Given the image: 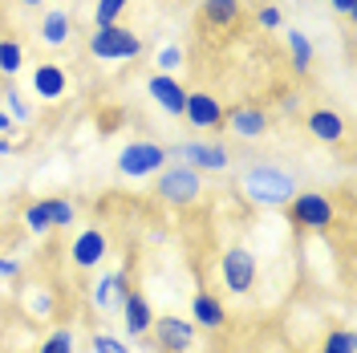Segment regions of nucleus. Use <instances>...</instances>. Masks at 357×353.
I'll list each match as a JSON object with an SVG mask.
<instances>
[{
    "label": "nucleus",
    "mask_w": 357,
    "mask_h": 353,
    "mask_svg": "<svg viewBox=\"0 0 357 353\" xmlns=\"http://www.w3.org/2000/svg\"><path fill=\"white\" fill-rule=\"evenodd\" d=\"M244 195L248 203L256 207H284L292 195H296V179L284 171V167H272V163H260L244 175Z\"/></svg>",
    "instance_id": "obj_1"
},
{
    "label": "nucleus",
    "mask_w": 357,
    "mask_h": 353,
    "mask_svg": "<svg viewBox=\"0 0 357 353\" xmlns=\"http://www.w3.org/2000/svg\"><path fill=\"white\" fill-rule=\"evenodd\" d=\"M89 57H98V61H138L142 57V37L126 24H93Z\"/></svg>",
    "instance_id": "obj_2"
},
{
    "label": "nucleus",
    "mask_w": 357,
    "mask_h": 353,
    "mask_svg": "<svg viewBox=\"0 0 357 353\" xmlns=\"http://www.w3.org/2000/svg\"><path fill=\"white\" fill-rule=\"evenodd\" d=\"M284 207H289V223L301 232H329L337 223V203L325 191H296Z\"/></svg>",
    "instance_id": "obj_3"
},
{
    "label": "nucleus",
    "mask_w": 357,
    "mask_h": 353,
    "mask_svg": "<svg viewBox=\"0 0 357 353\" xmlns=\"http://www.w3.org/2000/svg\"><path fill=\"white\" fill-rule=\"evenodd\" d=\"M203 195V175L195 167H162L158 171V199L167 207H191Z\"/></svg>",
    "instance_id": "obj_4"
},
{
    "label": "nucleus",
    "mask_w": 357,
    "mask_h": 353,
    "mask_svg": "<svg viewBox=\"0 0 357 353\" xmlns=\"http://www.w3.org/2000/svg\"><path fill=\"white\" fill-rule=\"evenodd\" d=\"M220 280L227 292H236V296H248L256 280H260V264H256V256L248 252V248H227L220 256Z\"/></svg>",
    "instance_id": "obj_5"
},
{
    "label": "nucleus",
    "mask_w": 357,
    "mask_h": 353,
    "mask_svg": "<svg viewBox=\"0 0 357 353\" xmlns=\"http://www.w3.org/2000/svg\"><path fill=\"white\" fill-rule=\"evenodd\" d=\"M167 147H158V142H130V147H122V155H118V175L122 179H151L158 175L162 167H167Z\"/></svg>",
    "instance_id": "obj_6"
},
{
    "label": "nucleus",
    "mask_w": 357,
    "mask_h": 353,
    "mask_svg": "<svg viewBox=\"0 0 357 353\" xmlns=\"http://www.w3.org/2000/svg\"><path fill=\"white\" fill-rule=\"evenodd\" d=\"M167 155L183 158V167H195L199 175H207V171H227V167H231V155H227L223 142H199V138H191V142L171 147Z\"/></svg>",
    "instance_id": "obj_7"
},
{
    "label": "nucleus",
    "mask_w": 357,
    "mask_h": 353,
    "mask_svg": "<svg viewBox=\"0 0 357 353\" xmlns=\"http://www.w3.org/2000/svg\"><path fill=\"white\" fill-rule=\"evenodd\" d=\"M151 333H155L158 350L162 353H191V345H195V321L191 317H178V313H162V317H155V325H151Z\"/></svg>",
    "instance_id": "obj_8"
},
{
    "label": "nucleus",
    "mask_w": 357,
    "mask_h": 353,
    "mask_svg": "<svg viewBox=\"0 0 357 353\" xmlns=\"http://www.w3.org/2000/svg\"><path fill=\"white\" fill-rule=\"evenodd\" d=\"M106 256H110V236H106L102 227H82V232L69 240V260H73V268H82V272L102 268Z\"/></svg>",
    "instance_id": "obj_9"
},
{
    "label": "nucleus",
    "mask_w": 357,
    "mask_h": 353,
    "mask_svg": "<svg viewBox=\"0 0 357 353\" xmlns=\"http://www.w3.org/2000/svg\"><path fill=\"white\" fill-rule=\"evenodd\" d=\"M183 118H187L195 130H215V126H223V106H220V98L207 93V89H187Z\"/></svg>",
    "instance_id": "obj_10"
},
{
    "label": "nucleus",
    "mask_w": 357,
    "mask_h": 353,
    "mask_svg": "<svg viewBox=\"0 0 357 353\" xmlns=\"http://www.w3.org/2000/svg\"><path fill=\"white\" fill-rule=\"evenodd\" d=\"M29 82H33V93H37L41 102H61L69 93V73H66V66H57V61H37Z\"/></svg>",
    "instance_id": "obj_11"
},
{
    "label": "nucleus",
    "mask_w": 357,
    "mask_h": 353,
    "mask_svg": "<svg viewBox=\"0 0 357 353\" xmlns=\"http://www.w3.org/2000/svg\"><path fill=\"white\" fill-rule=\"evenodd\" d=\"M146 93L155 98V106L162 114H171V118H183V102H187V89L178 82L175 73H155V77H146Z\"/></svg>",
    "instance_id": "obj_12"
},
{
    "label": "nucleus",
    "mask_w": 357,
    "mask_h": 353,
    "mask_svg": "<svg viewBox=\"0 0 357 353\" xmlns=\"http://www.w3.org/2000/svg\"><path fill=\"white\" fill-rule=\"evenodd\" d=\"M223 122L231 126L236 138H244V142H256V138H264L268 134V114L260 106H231V110H223Z\"/></svg>",
    "instance_id": "obj_13"
},
{
    "label": "nucleus",
    "mask_w": 357,
    "mask_h": 353,
    "mask_svg": "<svg viewBox=\"0 0 357 353\" xmlns=\"http://www.w3.org/2000/svg\"><path fill=\"white\" fill-rule=\"evenodd\" d=\"M126 288H130L126 272H102V276L93 280V288H89V305H93V309L106 317V313H114L118 305H122Z\"/></svg>",
    "instance_id": "obj_14"
},
{
    "label": "nucleus",
    "mask_w": 357,
    "mask_h": 353,
    "mask_svg": "<svg viewBox=\"0 0 357 353\" xmlns=\"http://www.w3.org/2000/svg\"><path fill=\"white\" fill-rule=\"evenodd\" d=\"M305 130H309L317 142H329V147H333V142H341V138L349 134V122L337 110H329V106H317V110L305 114Z\"/></svg>",
    "instance_id": "obj_15"
},
{
    "label": "nucleus",
    "mask_w": 357,
    "mask_h": 353,
    "mask_svg": "<svg viewBox=\"0 0 357 353\" xmlns=\"http://www.w3.org/2000/svg\"><path fill=\"white\" fill-rule=\"evenodd\" d=\"M122 317H126V333L130 337H146L151 333V325H155V309H151V301L142 296V292H134V288H126V296H122Z\"/></svg>",
    "instance_id": "obj_16"
},
{
    "label": "nucleus",
    "mask_w": 357,
    "mask_h": 353,
    "mask_svg": "<svg viewBox=\"0 0 357 353\" xmlns=\"http://www.w3.org/2000/svg\"><path fill=\"white\" fill-rule=\"evenodd\" d=\"M191 321H195V329L220 333L227 325V309H223V301L215 292H195L191 296Z\"/></svg>",
    "instance_id": "obj_17"
},
{
    "label": "nucleus",
    "mask_w": 357,
    "mask_h": 353,
    "mask_svg": "<svg viewBox=\"0 0 357 353\" xmlns=\"http://www.w3.org/2000/svg\"><path fill=\"white\" fill-rule=\"evenodd\" d=\"M41 41L49 45V49H61V45H69V33H73V17H69V8H49L41 17Z\"/></svg>",
    "instance_id": "obj_18"
},
{
    "label": "nucleus",
    "mask_w": 357,
    "mask_h": 353,
    "mask_svg": "<svg viewBox=\"0 0 357 353\" xmlns=\"http://www.w3.org/2000/svg\"><path fill=\"white\" fill-rule=\"evenodd\" d=\"M240 17H244L240 0H203V21L211 29H236Z\"/></svg>",
    "instance_id": "obj_19"
},
{
    "label": "nucleus",
    "mask_w": 357,
    "mask_h": 353,
    "mask_svg": "<svg viewBox=\"0 0 357 353\" xmlns=\"http://www.w3.org/2000/svg\"><path fill=\"white\" fill-rule=\"evenodd\" d=\"M24 69V45L17 37H0V77H17Z\"/></svg>",
    "instance_id": "obj_20"
},
{
    "label": "nucleus",
    "mask_w": 357,
    "mask_h": 353,
    "mask_svg": "<svg viewBox=\"0 0 357 353\" xmlns=\"http://www.w3.org/2000/svg\"><path fill=\"white\" fill-rule=\"evenodd\" d=\"M284 37H289V57H292V66H296V73H309L312 69V41L301 29H289Z\"/></svg>",
    "instance_id": "obj_21"
},
{
    "label": "nucleus",
    "mask_w": 357,
    "mask_h": 353,
    "mask_svg": "<svg viewBox=\"0 0 357 353\" xmlns=\"http://www.w3.org/2000/svg\"><path fill=\"white\" fill-rule=\"evenodd\" d=\"M21 227L24 232H33V236H45V232H53V220H49V203H29L21 211Z\"/></svg>",
    "instance_id": "obj_22"
},
{
    "label": "nucleus",
    "mask_w": 357,
    "mask_h": 353,
    "mask_svg": "<svg viewBox=\"0 0 357 353\" xmlns=\"http://www.w3.org/2000/svg\"><path fill=\"white\" fill-rule=\"evenodd\" d=\"M37 353H77V341H73L69 329H53L41 345H37Z\"/></svg>",
    "instance_id": "obj_23"
},
{
    "label": "nucleus",
    "mask_w": 357,
    "mask_h": 353,
    "mask_svg": "<svg viewBox=\"0 0 357 353\" xmlns=\"http://www.w3.org/2000/svg\"><path fill=\"white\" fill-rule=\"evenodd\" d=\"M321 353H357V341L349 329H329L321 341Z\"/></svg>",
    "instance_id": "obj_24"
},
{
    "label": "nucleus",
    "mask_w": 357,
    "mask_h": 353,
    "mask_svg": "<svg viewBox=\"0 0 357 353\" xmlns=\"http://www.w3.org/2000/svg\"><path fill=\"white\" fill-rule=\"evenodd\" d=\"M49 203V220H53V232L57 227H73V220H77V207L69 203V199H45Z\"/></svg>",
    "instance_id": "obj_25"
},
{
    "label": "nucleus",
    "mask_w": 357,
    "mask_h": 353,
    "mask_svg": "<svg viewBox=\"0 0 357 353\" xmlns=\"http://www.w3.org/2000/svg\"><path fill=\"white\" fill-rule=\"evenodd\" d=\"M4 106L13 114V122H29V118H33V106L24 102V93L17 86H4Z\"/></svg>",
    "instance_id": "obj_26"
},
{
    "label": "nucleus",
    "mask_w": 357,
    "mask_h": 353,
    "mask_svg": "<svg viewBox=\"0 0 357 353\" xmlns=\"http://www.w3.org/2000/svg\"><path fill=\"white\" fill-rule=\"evenodd\" d=\"M130 0H98L93 4V24H118V17L126 13Z\"/></svg>",
    "instance_id": "obj_27"
},
{
    "label": "nucleus",
    "mask_w": 357,
    "mask_h": 353,
    "mask_svg": "<svg viewBox=\"0 0 357 353\" xmlns=\"http://www.w3.org/2000/svg\"><path fill=\"white\" fill-rule=\"evenodd\" d=\"M155 66L158 73H175V69H183V49L178 45H162L155 53Z\"/></svg>",
    "instance_id": "obj_28"
},
{
    "label": "nucleus",
    "mask_w": 357,
    "mask_h": 353,
    "mask_svg": "<svg viewBox=\"0 0 357 353\" xmlns=\"http://www.w3.org/2000/svg\"><path fill=\"white\" fill-rule=\"evenodd\" d=\"M89 345H93V353H130L126 350V341H118L114 333H93Z\"/></svg>",
    "instance_id": "obj_29"
},
{
    "label": "nucleus",
    "mask_w": 357,
    "mask_h": 353,
    "mask_svg": "<svg viewBox=\"0 0 357 353\" xmlns=\"http://www.w3.org/2000/svg\"><path fill=\"white\" fill-rule=\"evenodd\" d=\"M256 24H260V29H268V33H272V29H280V24H284V13H280L276 4H264V8L256 13Z\"/></svg>",
    "instance_id": "obj_30"
},
{
    "label": "nucleus",
    "mask_w": 357,
    "mask_h": 353,
    "mask_svg": "<svg viewBox=\"0 0 357 353\" xmlns=\"http://www.w3.org/2000/svg\"><path fill=\"white\" fill-rule=\"evenodd\" d=\"M333 4V13H341V17H354L357 13V0H329Z\"/></svg>",
    "instance_id": "obj_31"
},
{
    "label": "nucleus",
    "mask_w": 357,
    "mask_h": 353,
    "mask_svg": "<svg viewBox=\"0 0 357 353\" xmlns=\"http://www.w3.org/2000/svg\"><path fill=\"white\" fill-rule=\"evenodd\" d=\"M0 276H21V264H17V260H4V256H0Z\"/></svg>",
    "instance_id": "obj_32"
},
{
    "label": "nucleus",
    "mask_w": 357,
    "mask_h": 353,
    "mask_svg": "<svg viewBox=\"0 0 357 353\" xmlns=\"http://www.w3.org/2000/svg\"><path fill=\"white\" fill-rule=\"evenodd\" d=\"M8 130H13V114H8V110H4V106H0V134L8 138Z\"/></svg>",
    "instance_id": "obj_33"
},
{
    "label": "nucleus",
    "mask_w": 357,
    "mask_h": 353,
    "mask_svg": "<svg viewBox=\"0 0 357 353\" xmlns=\"http://www.w3.org/2000/svg\"><path fill=\"white\" fill-rule=\"evenodd\" d=\"M8 155H13V142H8V138L0 134V158H8Z\"/></svg>",
    "instance_id": "obj_34"
},
{
    "label": "nucleus",
    "mask_w": 357,
    "mask_h": 353,
    "mask_svg": "<svg viewBox=\"0 0 357 353\" xmlns=\"http://www.w3.org/2000/svg\"><path fill=\"white\" fill-rule=\"evenodd\" d=\"M17 4H24V8H37V4H45V0H17Z\"/></svg>",
    "instance_id": "obj_35"
}]
</instances>
